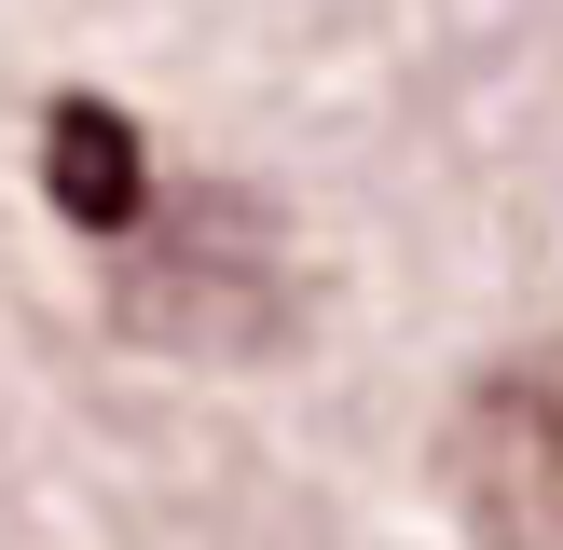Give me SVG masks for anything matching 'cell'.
Segmentation results:
<instances>
[{"label": "cell", "mask_w": 563, "mask_h": 550, "mask_svg": "<svg viewBox=\"0 0 563 550\" xmlns=\"http://www.w3.org/2000/svg\"><path fill=\"white\" fill-rule=\"evenodd\" d=\"M110 317L137 344H179V358H262L289 330V234H275V207L234 179H192L179 207H152L124 234Z\"/></svg>", "instance_id": "6da1fadb"}, {"label": "cell", "mask_w": 563, "mask_h": 550, "mask_svg": "<svg viewBox=\"0 0 563 550\" xmlns=\"http://www.w3.org/2000/svg\"><path fill=\"white\" fill-rule=\"evenodd\" d=\"M440 468H454V509L482 522L495 550H563V344L495 358L454 399Z\"/></svg>", "instance_id": "7a4b0ae2"}, {"label": "cell", "mask_w": 563, "mask_h": 550, "mask_svg": "<svg viewBox=\"0 0 563 550\" xmlns=\"http://www.w3.org/2000/svg\"><path fill=\"white\" fill-rule=\"evenodd\" d=\"M42 193L82 234H137V220H152V138L110 97H55L42 110Z\"/></svg>", "instance_id": "3957f363"}]
</instances>
